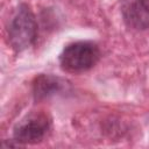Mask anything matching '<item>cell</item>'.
<instances>
[{
	"mask_svg": "<svg viewBox=\"0 0 149 149\" xmlns=\"http://www.w3.org/2000/svg\"><path fill=\"white\" fill-rule=\"evenodd\" d=\"M100 57L98 45L90 41H79L66 45L61 56V66L68 72H83L93 68Z\"/></svg>",
	"mask_w": 149,
	"mask_h": 149,
	"instance_id": "obj_1",
	"label": "cell"
},
{
	"mask_svg": "<svg viewBox=\"0 0 149 149\" xmlns=\"http://www.w3.org/2000/svg\"><path fill=\"white\" fill-rule=\"evenodd\" d=\"M36 33L37 23L34 14L28 6L21 5L9 23L8 38L10 45L14 50L22 51L34 43Z\"/></svg>",
	"mask_w": 149,
	"mask_h": 149,
	"instance_id": "obj_2",
	"label": "cell"
},
{
	"mask_svg": "<svg viewBox=\"0 0 149 149\" xmlns=\"http://www.w3.org/2000/svg\"><path fill=\"white\" fill-rule=\"evenodd\" d=\"M50 130V119L42 112H35L23 118L14 128V139L22 144H35Z\"/></svg>",
	"mask_w": 149,
	"mask_h": 149,
	"instance_id": "obj_3",
	"label": "cell"
},
{
	"mask_svg": "<svg viewBox=\"0 0 149 149\" xmlns=\"http://www.w3.org/2000/svg\"><path fill=\"white\" fill-rule=\"evenodd\" d=\"M125 22L134 29L149 28V10L140 0H126L121 8Z\"/></svg>",
	"mask_w": 149,
	"mask_h": 149,
	"instance_id": "obj_4",
	"label": "cell"
},
{
	"mask_svg": "<svg viewBox=\"0 0 149 149\" xmlns=\"http://www.w3.org/2000/svg\"><path fill=\"white\" fill-rule=\"evenodd\" d=\"M63 83L52 76L41 74L35 79L34 83V95L36 100H41L48 98L57 92H59L63 87Z\"/></svg>",
	"mask_w": 149,
	"mask_h": 149,
	"instance_id": "obj_5",
	"label": "cell"
},
{
	"mask_svg": "<svg viewBox=\"0 0 149 149\" xmlns=\"http://www.w3.org/2000/svg\"><path fill=\"white\" fill-rule=\"evenodd\" d=\"M140 1H141V3L149 10V0H140Z\"/></svg>",
	"mask_w": 149,
	"mask_h": 149,
	"instance_id": "obj_6",
	"label": "cell"
}]
</instances>
